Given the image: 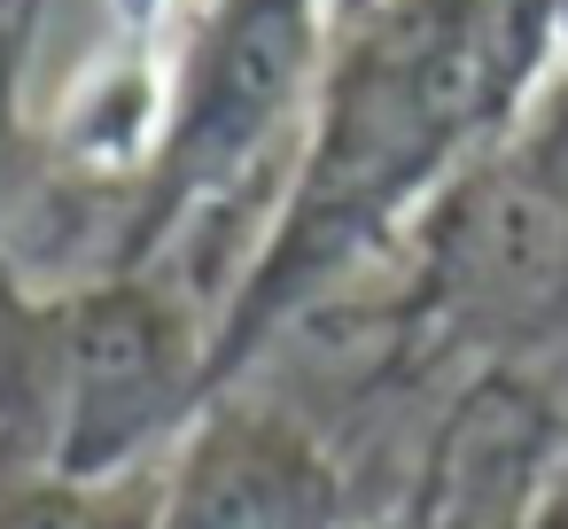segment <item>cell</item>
Masks as SVG:
<instances>
[{"label": "cell", "mask_w": 568, "mask_h": 529, "mask_svg": "<svg viewBox=\"0 0 568 529\" xmlns=\"http://www.w3.org/2000/svg\"><path fill=\"white\" fill-rule=\"evenodd\" d=\"M537 79L498 0H374L335 24L296 164L234 273L211 327V389L304 327L366 257L420 226V211L498 149Z\"/></svg>", "instance_id": "6da1fadb"}, {"label": "cell", "mask_w": 568, "mask_h": 529, "mask_svg": "<svg viewBox=\"0 0 568 529\" xmlns=\"http://www.w3.org/2000/svg\"><path fill=\"white\" fill-rule=\"evenodd\" d=\"M211 312L172 273L32 288L0 257V475L110 482L187 436L211 389Z\"/></svg>", "instance_id": "7a4b0ae2"}, {"label": "cell", "mask_w": 568, "mask_h": 529, "mask_svg": "<svg viewBox=\"0 0 568 529\" xmlns=\"http://www.w3.org/2000/svg\"><path fill=\"white\" fill-rule=\"evenodd\" d=\"M327 48L335 0H203L156 102V133L118 180L102 273H172L195 234L226 226L242 187L304 141Z\"/></svg>", "instance_id": "3957f363"}, {"label": "cell", "mask_w": 568, "mask_h": 529, "mask_svg": "<svg viewBox=\"0 0 568 529\" xmlns=\"http://www.w3.org/2000/svg\"><path fill=\"white\" fill-rule=\"evenodd\" d=\"M156 475L164 529H351V482L327 436L250 389H219Z\"/></svg>", "instance_id": "277c9868"}, {"label": "cell", "mask_w": 568, "mask_h": 529, "mask_svg": "<svg viewBox=\"0 0 568 529\" xmlns=\"http://www.w3.org/2000/svg\"><path fill=\"white\" fill-rule=\"evenodd\" d=\"M560 482H568L560 397L529 366L490 358L444 405L397 529H521Z\"/></svg>", "instance_id": "5b68a950"}, {"label": "cell", "mask_w": 568, "mask_h": 529, "mask_svg": "<svg viewBox=\"0 0 568 529\" xmlns=\"http://www.w3.org/2000/svg\"><path fill=\"white\" fill-rule=\"evenodd\" d=\"M0 529H164V475L133 467L110 482L9 467L0 475Z\"/></svg>", "instance_id": "8992f818"}, {"label": "cell", "mask_w": 568, "mask_h": 529, "mask_svg": "<svg viewBox=\"0 0 568 529\" xmlns=\"http://www.w3.org/2000/svg\"><path fill=\"white\" fill-rule=\"evenodd\" d=\"M40 17L48 0H0V234L24 203V71L40 48Z\"/></svg>", "instance_id": "52a82bcc"}, {"label": "cell", "mask_w": 568, "mask_h": 529, "mask_svg": "<svg viewBox=\"0 0 568 529\" xmlns=\"http://www.w3.org/2000/svg\"><path fill=\"white\" fill-rule=\"evenodd\" d=\"M498 9H506V32L537 79V94L552 79H568V0H498Z\"/></svg>", "instance_id": "ba28073f"}, {"label": "cell", "mask_w": 568, "mask_h": 529, "mask_svg": "<svg viewBox=\"0 0 568 529\" xmlns=\"http://www.w3.org/2000/svg\"><path fill=\"white\" fill-rule=\"evenodd\" d=\"M358 9H374V0H335V24H343V17H358Z\"/></svg>", "instance_id": "9c48e42d"}]
</instances>
